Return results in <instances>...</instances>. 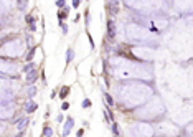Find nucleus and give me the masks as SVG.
I'll return each instance as SVG.
<instances>
[{
	"mask_svg": "<svg viewBox=\"0 0 193 137\" xmlns=\"http://www.w3.org/2000/svg\"><path fill=\"white\" fill-rule=\"evenodd\" d=\"M152 88L140 81H122L116 86V99L127 109H137L152 98Z\"/></svg>",
	"mask_w": 193,
	"mask_h": 137,
	"instance_id": "1",
	"label": "nucleus"
},
{
	"mask_svg": "<svg viewBox=\"0 0 193 137\" xmlns=\"http://www.w3.org/2000/svg\"><path fill=\"white\" fill-rule=\"evenodd\" d=\"M111 70H112V74L119 79H129V81L139 79L140 83H150L154 79V71L149 64L132 61L124 56H112L111 58Z\"/></svg>",
	"mask_w": 193,
	"mask_h": 137,
	"instance_id": "2",
	"label": "nucleus"
},
{
	"mask_svg": "<svg viewBox=\"0 0 193 137\" xmlns=\"http://www.w3.org/2000/svg\"><path fill=\"white\" fill-rule=\"evenodd\" d=\"M126 37L130 43H135L137 46H145V48H154L158 46V37H155L152 31H149L145 27L139 23H129L126 27Z\"/></svg>",
	"mask_w": 193,
	"mask_h": 137,
	"instance_id": "3",
	"label": "nucleus"
},
{
	"mask_svg": "<svg viewBox=\"0 0 193 137\" xmlns=\"http://www.w3.org/2000/svg\"><path fill=\"white\" fill-rule=\"evenodd\" d=\"M163 114H165V106H163L160 96H154V98H150L149 103H144V106L135 109V116L140 121L144 119V122L154 121V119L160 117V116H163Z\"/></svg>",
	"mask_w": 193,
	"mask_h": 137,
	"instance_id": "4",
	"label": "nucleus"
},
{
	"mask_svg": "<svg viewBox=\"0 0 193 137\" xmlns=\"http://www.w3.org/2000/svg\"><path fill=\"white\" fill-rule=\"evenodd\" d=\"M154 134L157 132L158 135H162V137H177L182 132V129H180L178 126H177L175 122H172V121H158V122H155L154 126Z\"/></svg>",
	"mask_w": 193,
	"mask_h": 137,
	"instance_id": "5",
	"label": "nucleus"
},
{
	"mask_svg": "<svg viewBox=\"0 0 193 137\" xmlns=\"http://www.w3.org/2000/svg\"><path fill=\"white\" fill-rule=\"evenodd\" d=\"M154 135V127L149 122H134L127 127V137H152Z\"/></svg>",
	"mask_w": 193,
	"mask_h": 137,
	"instance_id": "6",
	"label": "nucleus"
},
{
	"mask_svg": "<svg viewBox=\"0 0 193 137\" xmlns=\"http://www.w3.org/2000/svg\"><path fill=\"white\" fill-rule=\"evenodd\" d=\"M23 50H25V43H23L22 38L9 40V41L2 46V51L9 56V58H17V56L23 55Z\"/></svg>",
	"mask_w": 193,
	"mask_h": 137,
	"instance_id": "7",
	"label": "nucleus"
},
{
	"mask_svg": "<svg viewBox=\"0 0 193 137\" xmlns=\"http://www.w3.org/2000/svg\"><path fill=\"white\" fill-rule=\"evenodd\" d=\"M18 73H20V68L17 63L0 58V76H17Z\"/></svg>",
	"mask_w": 193,
	"mask_h": 137,
	"instance_id": "8",
	"label": "nucleus"
},
{
	"mask_svg": "<svg viewBox=\"0 0 193 137\" xmlns=\"http://www.w3.org/2000/svg\"><path fill=\"white\" fill-rule=\"evenodd\" d=\"M132 53L135 58H140L144 61H152L155 58V51L152 48H145V46H134Z\"/></svg>",
	"mask_w": 193,
	"mask_h": 137,
	"instance_id": "9",
	"label": "nucleus"
},
{
	"mask_svg": "<svg viewBox=\"0 0 193 137\" xmlns=\"http://www.w3.org/2000/svg\"><path fill=\"white\" fill-rule=\"evenodd\" d=\"M173 9L177 12H187L190 15V10H191V2H173Z\"/></svg>",
	"mask_w": 193,
	"mask_h": 137,
	"instance_id": "10",
	"label": "nucleus"
},
{
	"mask_svg": "<svg viewBox=\"0 0 193 137\" xmlns=\"http://www.w3.org/2000/svg\"><path fill=\"white\" fill-rule=\"evenodd\" d=\"M13 107L12 106H0V121H7L13 116Z\"/></svg>",
	"mask_w": 193,
	"mask_h": 137,
	"instance_id": "11",
	"label": "nucleus"
},
{
	"mask_svg": "<svg viewBox=\"0 0 193 137\" xmlns=\"http://www.w3.org/2000/svg\"><path fill=\"white\" fill-rule=\"evenodd\" d=\"M75 127V119L73 117H66V121H64L63 127H61V134H63V137L69 135V132H71V129Z\"/></svg>",
	"mask_w": 193,
	"mask_h": 137,
	"instance_id": "12",
	"label": "nucleus"
},
{
	"mask_svg": "<svg viewBox=\"0 0 193 137\" xmlns=\"http://www.w3.org/2000/svg\"><path fill=\"white\" fill-rule=\"evenodd\" d=\"M116 27H114V22L112 20H109L107 22V37H109V40H114L116 38Z\"/></svg>",
	"mask_w": 193,
	"mask_h": 137,
	"instance_id": "13",
	"label": "nucleus"
},
{
	"mask_svg": "<svg viewBox=\"0 0 193 137\" xmlns=\"http://www.w3.org/2000/svg\"><path fill=\"white\" fill-rule=\"evenodd\" d=\"M23 109H25V112H27V114H31V112H35L36 109H38V104H36L35 101H30V103H28L27 106L23 107Z\"/></svg>",
	"mask_w": 193,
	"mask_h": 137,
	"instance_id": "14",
	"label": "nucleus"
},
{
	"mask_svg": "<svg viewBox=\"0 0 193 137\" xmlns=\"http://www.w3.org/2000/svg\"><path fill=\"white\" fill-rule=\"evenodd\" d=\"M36 78H38V71H36V70L30 71V73H28V76H27V84H33V83L36 81Z\"/></svg>",
	"mask_w": 193,
	"mask_h": 137,
	"instance_id": "15",
	"label": "nucleus"
},
{
	"mask_svg": "<svg viewBox=\"0 0 193 137\" xmlns=\"http://www.w3.org/2000/svg\"><path fill=\"white\" fill-rule=\"evenodd\" d=\"M104 94V98H106V101H107V106L109 107H116V103H114V99H112V96L109 94V92H102Z\"/></svg>",
	"mask_w": 193,
	"mask_h": 137,
	"instance_id": "16",
	"label": "nucleus"
},
{
	"mask_svg": "<svg viewBox=\"0 0 193 137\" xmlns=\"http://www.w3.org/2000/svg\"><path fill=\"white\" fill-rule=\"evenodd\" d=\"M28 122H30V119L28 117H22V121L17 124V127H18V131H22V129H25L28 126Z\"/></svg>",
	"mask_w": 193,
	"mask_h": 137,
	"instance_id": "17",
	"label": "nucleus"
},
{
	"mask_svg": "<svg viewBox=\"0 0 193 137\" xmlns=\"http://www.w3.org/2000/svg\"><path fill=\"white\" fill-rule=\"evenodd\" d=\"M68 94H69V86H63V88L60 89V98H61V99H64Z\"/></svg>",
	"mask_w": 193,
	"mask_h": 137,
	"instance_id": "18",
	"label": "nucleus"
},
{
	"mask_svg": "<svg viewBox=\"0 0 193 137\" xmlns=\"http://www.w3.org/2000/svg\"><path fill=\"white\" fill-rule=\"evenodd\" d=\"M73 58H75V51H73V48H69L66 51V63H71Z\"/></svg>",
	"mask_w": 193,
	"mask_h": 137,
	"instance_id": "19",
	"label": "nucleus"
},
{
	"mask_svg": "<svg viewBox=\"0 0 193 137\" xmlns=\"http://www.w3.org/2000/svg\"><path fill=\"white\" fill-rule=\"evenodd\" d=\"M35 66H36V64H35V63H28V64H27V66H25V68H23V73H30V71H33V70H36V68H35Z\"/></svg>",
	"mask_w": 193,
	"mask_h": 137,
	"instance_id": "20",
	"label": "nucleus"
},
{
	"mask_svg": "<svg viewBox=\"0 0 193 137\" xmlns=\"http://www.w3.org/2000/svg\"><path fill=\"white\" fill-rule=\"evenodd\" d=\"M112 134H114V137L121 135V131H119V126H117L116 122H112Z\"/></svg>",
	"mask_w": 193,
	"mask_h": 137,
	"instance_id": "21",
	"label": "nucleus"
},
{
	"mask_svg": "<svg viewBox=\"0 0 193 137\" xmlns=\"http://www.w3.org/2000/svg\"><path fill=\"white\" fill-rule=\"evenodd\" d=\"M43 135H45V137H53V129L46 126V127L43 129Z\"/></svg>",
	"mask_w": 193,
	"mask_h": 137,
	"instance_id": "22",
	"label": "nucleus"
},
{
	"mask_svg": "<svg viewBox=\"0 0 193 137\" xmlns=\"http://www.w3.org/2000/svg\"><path fill=\"white\" fill-rule=\"evenodd\" d=\"M58 17H60V20H61V18H66V17H68V9H64L63 12H60Z\"/></svg>",
	"mask_w": 193,
	"mask_h": 137,
	"instance_id": "23",
	"label": "nucleus"
},
{
	"mask_svg": "<svg viewBox=\"0 0 193 137\" xmlns=\"http://www.w3.org/2000/svg\"><path fill=\"white\" fill-rule=\"evenodd\" d=\"M81 106H83L84 109H88V107H91V101H89V99H84V101H83V104H81Z\"/></svg>",
	"mask_w": 193,
	"mask_h": 137,
	"instance_id": "24",
	"label": "nucleus"
},
{
	"mask_svg": "<svg viewBox=\"0 0 193 137\" xmlns=\"http://www.w3.org/2000/svg\"><path fill=\"white\" fill-rule=\"evenodd\" d=\"M61 31H63V35L68 33V25L66 23H63V22H61Z\"/></svg>",
	"mask_w": 193,
	"mask_h": 137,
	"instance_id": "25",
	"label": "nucleus"
},
{
	"mask_svg": "<svg viewBox=\"0 0 193 137\" xmlns=\"http://www.w3.org/2000/svg\"><path fill=\"white\" fill-rule=\"evenodd\" d=\"M35 92H36V88H35V86H31V88H30V91H28V96H30V98H33Z\"/></svg>",
	"mask_w": 193,
	"mask_h": 137,
	"instance_id": "26",
	"label": "nucleus"
},
{
	"mask_svg": "<svg viewBox=\"0 0 193 137\" xmlns=\"http://www.w3.org/2000/svg\"><path fill=\"white\" fill-rule=\"evenodd\" d=\"M69 109V103H66V101H64L63 104H61V111H68Z\"/></svg>",
	"mask_w": 193,
	"mask_h": 137,
	"instance_id": "27",
	"label": "nucleus"
},
{
	"mask_svg": "<svg viewBox=\"0 0 193 137\" xmlns=\"http://www.w3.org/2000/svg\"><path fill=\"white\" fill-rule=\"evenodd\" d=\"M187 137H191V124L187 126Z\"/></svg>",
	"mask_w": 193,
	"mask_h": 137,
	"instance_id": "28",
	"label": "nucleus"
},
{
	"mask_svg": "<svg viewBox=\"0 0 193 137\" xmlns=\"http://www.w3.org/2000/svg\"><path fill=\"white\" fill-rule=\"evenodd\" d=\"M3 132H5V124H3L2 121H0V135H2Z\"/></svg>",
	"mask_w": 193,
	"mask_h": 137,
	"instance_id": "29",
	"label": "nucleus"
},
{
	"mask_svg": "<svg viewBox=\"0 0 193 137\" xmlns=\"http://www.w3.org/2000/svg\"><path fill=\"white\" fill-rule=\"evenodd\" d=\"M71 5L75 7V9H78V7L81 5V2H79V0H73V3H71Z\"/></svg>",
	"mask_w": 193,
	"mask_h": 137,
	"instance_id": "30",
	"label": "nucleus"
},
{
	"mask_svg": "<svg viewBox=\"0 0 193 137\" xmlns=\"http://www.w3.org/2000/svg\"><path fill=\"white\" fill-rule=\"evenodd\" d=\"M64 3H66L64 0H58V2H56V7H60L61 9V7H64Z\"/></svg>",
	"mask_w": 193,
	"mask_h": 137,
	"instance_id": "31",
	"label": "nucleus"
},
{
	"mask_svg": "<svg viewBox=\"0 0 193 137\" xmlns=\"http://www.w3.org/2000/svg\"><path fill=\"white\" fill-rule=\"evenodd\" d=\"M5 37H7V31H2V30H0V40H3Z\"/></svg>",
	"mask_w": 193,
	"mask_h": 137,
	"instance_id": "32",
	"label": "nucleus"
},
{
	"mask_svg": "<svg viewBox=\"0 0 193 137\" xmlns=\"http://www.w3.org/2000/svg\"><path fill=\"white\" fill-rule=\"evenodd\" d=\"M33 55H35V51H31V53H28V55H27V59H28V61H30V59L33 58Z\"/></svg>",
	"mask_w": 193,
	"mask_h": 137,
	"instance_id": "33",
	"label": "nucleus"
},
{
	"mask_svg": "<svg viewBox=\"0 0 193 137\" xmlns=\"http://www.w3.org/2000/svg\"><path fill=\"white\" fill-rule=\"evenodd\" d=\"M63 119H64V117H63V114H60V116H58V119H56V121H58V122H63Z\"/></svg>",
	"mask_w": 193,
	"mask_h": 137,
	"instance_id": "34",
	"label": "nucleus"
},
{
	"mask_svg": "<svg viewBox=\"0 0 193 137\" xmlns=\"http://www.w3.org/2000/svg\"><path fill=\"white\" fill-rule=\"evenodd\" d=\"M83 132H84L83 129H81V131H78V137H83Z\"/></svg>",
	"mask_w": 193,
	"mask_h": 137,
	"instance_id": "35",
	"label": "nucleus"
},
{
	"mask_svg": "<svg viewBox=\"0 0 193 137\" xmlns=\"http://www.w3.org/2000/svg\"><path fill=\"white\" fill-rule=\"evenodd\" d=\"M2 27H3V20L0 18V28H2Z\"/></svg>",
	"mask_w": 193,
	"mask_h": 137,
	"instance_id": "36",
	"label": "nucleus"
}]
</instances>
